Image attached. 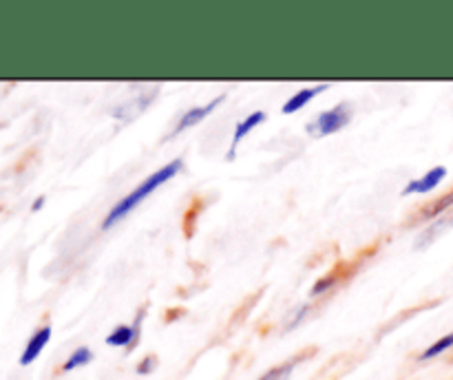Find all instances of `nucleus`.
I'll return each instance as SVG.
<instances>
[{
    "mask_svg": "<svg viewBox=\"0 0 453 380\" xmlns=\"http://www.w3.org/2000/svg\"><path fill=\"white\" fill-rule=\"evenodd\" d=\"M224 100H226V95H217V97H212V100L208 102V104L193 106V109L184 110V113H181V118L177 119L175 126H173V131L168 133L166 140H173V137L181 135V133L188 131V128H193V126H197V124H202L203 119H206L208 115H211L212 110H215L217 106H219Z\"/></svg>",
    "mask_w": 453,
    "mask_h": 380,
    "instance_id": "4",
    "label": "nucleus"
},
{
    "mask_svg": "<svg viewBox=\"0 0 453 380\" xmlns=\"http://www.w3.org/2000/svg\"><path fill=\"white\" fill-rule=\"evenodd\" d=\"M449 349H453V331H449V334L441 336V338L434 340L432 345H429L427 349H423V353L418 356L420 362H427V361H434V358L442 356V353H447Z\"/></svg>",
    "mask_w": 453,
    "mask_h": 380,
    "instance_id": "11",
    "label": "nucleus"
},
{
    "mask_svg": "<svg viewBox=\"0 0 453 380\" xmlns=\"http://www.w3.org/2000/svg\"><path fill=\"white\" fill-rule=\"evenodd\" d=\"M265 119H268V113H265V110H252L250 115H246V119H242V122L234 124L233 140H230L228 150H226V162H234V159H237L239 144H242V141L246 140V137L250 135L257 126H261Z\"/></svg>",
    "mask_w": 453,
    "mask_h": 380,
    "instance_id": "5",
    "label": "nucleus"
},
{
    "mask_svg": "<svg viewBox=\"0 0 453 380\" xmlns=\"http://www.w3.org/2000/svg\"><path fill=\"white\" fill-rule=\"evenodd\" d=\"M301 361H303V356H292L290 361L281 362V365H274L273 369H268L265 374H261L257 380H288Z\"/></svg>",
    "mask_w": 453,
    "mask_h": 380,
    "instance_id": "12",
    "label": "nucleus"
},
{
    "mask_svg": "<svg viewBox=\"0 0 453 380\" xmlns=\"http://www.w3.org/2000/svg\"><path fill=\"white\" fill-rule=\"evenodd\" d=\"M44 201H47V199H44V197H38V199H35L34 203H31V210H34V212H38L40 208L44 206Z\"/></svg>",
    "mask_w": 453,
    "mask_h": 380,
    "instance_id": "17",
    "label": "nucleus"
},
{
    "mask_svg": "<svg viewBox=\"0 0 453 380\" xmlns=\"http://www.w3.org/2000/svg\"><path fill=\"white\" fill-rule=\"evenodd\" d=\"M453 210V188L449 193L441 194V197H436L434 201H429L427 206H423L418 210V215H416V224H432V221L441 219V217L449 215Z\"/></svg>",
    "mask_w": 453,
    "mask_h": 380,
    "instance_id": "9",
    "label": "nucleus"
},
{
    "mask_svg": "<svg viewBox=\"0 0 453 380\" xmlns=\"http://www.w3.org/2000/svg\"><path fill=\"white\" fill-rule=\"evenodd\" d=\"M51 334H53L51 325H42L40 330H35L34 334H31V338L27 340L25 349H22V353H20L22 367H27V365H31L34 361H38V356L44 352V347L49 345V340H51Z\"/></svg>",
    "mask_w": 453,
    "mask_h": 380,
    "instance_id": "8",
    "label": "nucleus"
},
{
    "mask_svg": "<svg viewBox=\"0 0 453 380\" xmlns=\"http://www.w3.org/2000/svg\"><path fill=\"white\" fill-rule=\"evenodd\" d=\"M146 314V308L142 309L140 314L135 316V321L131 323V325H115L113 330L109 331V336H106V345L109 347H118V349H135V345L140 343V336H142V318H144Z\"/></svg>",
    "mask_w": 453,
    "mask_h": 380,
    "instance_id": "3",
    "label": "nucleus"
},
{
    "mask_svg": "<svg viewBox=\"0 0 453 380\" xmlns=\"http://www.w3.org/2000/svg\"><path fill=\"white\" fill-rule=\"evenodd\" d=\"M352 104L349 102H339L332 109L321 110L314 119L305 124V131L312 137H330L334 133H341L349 122H352Z\"/></svg>",
    "mask_w": 453,
    "mask_h": 380,
    "instance_id": "2",
    "label": "nucleus"
},
{
    "mask_svg": "<svg viewBox=\"0 0 453 380\" xmlns=\"http://www.w3.org/2000/svg\"><path fill=\"white\" fill-rule=\"evenodd\" d=\"M339 281H341L339 272H334V270H332V272H327L326 277H321L317 283H314L312 290H310V296H312V299L314 296H323L326 292H330Z\"/></svg>",
    "mask_w": 453,
    "mask_h": 380,
    "instance_id": "14",
    "label": "nucleus"
},
{
    "mask_svg": "<svg viewBox=\"0 0 453 380\" xmlns=\"http://www.w3.org/2000/svg\"><path fill=\"white\" fill-rule=\"evenodd\" d=\"M453 224V212H449V215H445V217H441V219H436V221H432V224H429V228L425 230L423 234H420L418 237V241H416V246H429V243L434 241V239L438 237V234L442 232V230L447 228V225H451Z\"/></svg>",
    "mask_w": 453,
    "mask_h": 380,
    "instance_id": "13",
    "label": "nucleus"
},
{
    "mask_svg": "<svg viewBox=\"0 0 453 380\" xmlns=\"http://www.w3.org/2000/svg\"><path fill=\"white\" fill-rule=\"evenodd\" d=\"M155 369H157V356H155V353H149V356L142 358L135 367V371L140 376H150Z\"/></svg>",
    "mask_w": 453,
    "mask_h": 380,
    "instance_id": "15",
    "label": "nucleus"
},
{
    "mask_svg": "<svg viewBox=\"0 0 453 380\" xmlns=\"http://www.w3.org/2000/svg\"><path fill=\"white\" fill-rule=\"evenodd\" d=\"M181 168H184V159L177 157V159H173V162L164 163V166L157 168L155 172H150V175L146 177V179H142L140 184L131 190V193L124 194L122 199H118V201H115V206L111 208V210L104 215V219H102V230H111L113 225H118L119 221L127 219V217L131 215V212L135 210L142 201H146V197H149V194H153L155 190L162 188L164 184H168L171 179H175V177L181 172Z\"/></svg>",
    "mask_w": 453,
    "mask_h": 380,
    "instance_id": "1",
    "label": "nucleus"
},
{
    "mask_svg": "<svg viewBox=\"0 0 453 380\" xmlns=\"http://www.w3.org/2000/svg\"><path fill=\"white\" fill-rule=\"evenodd\" d=\"M91 361H93V349L87 347V345H82V347L73 349V352L69 353V358L62 362L60 371L62 374H69V371L82 369V367H87Z\"/></svg>",
    "mask_w": 453,
    "mask_h": 380,
    "instance_id": "10",
    "label": "nucleus"
},
{
    "mask_svg": "<svg viewBox=\"0 0 453 380\" xmlns=\"http://www.w3.org/2000/svg\"><path fill=\"white\" fill-rule=\"evenodd\" d=\"M327 88H330V84H327V82L317 84V87L299 88V91H295L290 97H288L286 102H283L281 113H283V115H295V113H299L301 109H305V106H308L310 102L314 100V97H319V95H321V93H326Z\"/></svg>",
    "mask_w": 453,
    "mask_h": 380,
    "instance_id": "7",
    "label": "nucleus"
},
{
    "mask_svg": "<svg viewBox=\"0 0 453 380\" xmlns=\"http://www.w3.org/2000/svg\"><path fill=\"white\" fill-rule=\"evenodd\" d=\"M308 312H310V305H303V308H301V309H296V312L292 314L290 323H288V325H286V330H295V327L299 325L301 321H303L305 314H308Z\"/></svg>",
    "mask_w": 453,
    "mask_h": 380,
    "instance_id": "16",
    "label": "nucleus"
},
{
    "mask_svg": "<svg viewBox=\"0 0 453 380\" xmlns=\"http://www.w3.org/2000/svg\"><path fill=\"white\" fill-rule=\"evenodd\" d=\"M447 179V168L445 166H434L425 172L418 179H411L410 184L403 188V197H410V194H429Z\"/></svg>",
    "mask_w": 453,
    "mask_h": 380,
    "instance_id": "6",
    "label": "nucleus"
}]
</instances>
